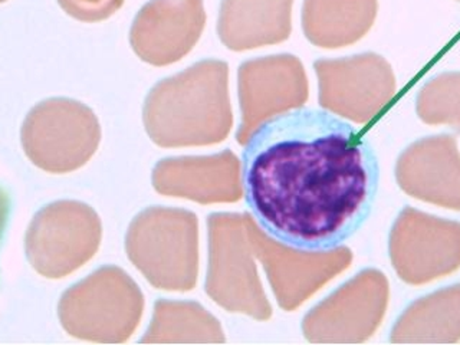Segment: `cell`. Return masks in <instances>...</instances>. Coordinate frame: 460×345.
I'll list each match as a JSON object with an SVG mask.
<instances>
[{
    "label": "cell",
    "mask_w": 460,
    "mask_h": 345,
    "mask_svg": "<svg viewBox=\"0 0 460 345\" xmlns=\"http://www.w3.org/2000/svg\"><path fill=\"white\" fill-rule=\"evenodd\" d=\"M243 199L266 236L291 251L341 248L373 212L380 164L373 144L330 110L273 112L243 141Z\"/></svg>",
    "instance_id": "cell-1"
},
{
    "label": "cell",
    "mask_w": 460,
    "mask_h": 345,
    "mask_svg": "<svg viewBox=\"0 0 460 345\" xmlns=\"http://www.w3.org/2000/svg\"><path fill=\"white\" fill-rule=\"evenodd\" d=\"M140 292L126 273L102 268L62 295L58 314L72 337L97 342L126 341L140 316Z\"/></svg>",
    "instance_id": "cell-2"
},
{
    "label": "cell",
    "mask_w": 460,
    "mask_h": 345,
    "mask_svg": "<svg viewBox=\"0 0 460 345\" xmlns=\"http://www.w3.org/2000/svg\"><path fill=\"white\" fill-rule=\"evenodd\" d=\"M100 136L90 108L68 98H50L33 107L21 134L29 160L54 174L83 167L97 150Z\"/></svg>",
    "instance_id": "cell-3"
},
{
    "label": "cell",
    "mask_w": 460,
    "mask_h": 345,
    "mask_svg": "<svg viewBox=\"0 0 460 345\" xmlns=\"http://www.w3.org/2000/svg\"><path fill=\"white\" fill-rule=\"evenodd\" d=\"M101 241V223L90 206L55 201L36 213L26 232V256L48 279H61L88 262Z\"/></svg>",
    "instance_id": "cell-4"
},
{
    "label": "cell",
    "mask_w": 460,
    "mask_h": 345,
    "mask_svg": "<svg viewBox=\"0 0 460 345\" xmlns=\"http://www.w3.org/2000/svg\"><path fill=\"white\" fill-rule=\"evenodd\" d=\"M390 258L407 284L446 277L460 268V223L406 208L390 234Z\"/></svg>",
    "instance_id": "cell-5"
},
{
    "label": "cell",
    "mask_w": 460,
    "mask_h": 345,
    "mask_svg": "<svg viewBox=\"0 0 460 345\" xmlns=\"http://www.w3.org/2000/svg\"><path fill=\"white\" fill-rule=\"evenodd\" d=\"M314 66L320 79L321 105L352 121L366 124L394 97V74L380 55L320 59Z\"/></svg>",
    "instance_id": "cell-6"
},
{
    "label": "cell",
    "mask_w": 460,
    "mask_h": 345,
    "mask_svg": "<svg viewBox=\"0 0 460 345\" xmlns=\"http://www.w3.org/2000/svg\"><path fill=\"white\" fill-rule=\"evenodd\" d=\"M203 0H151L131 28V47L151 65H169L190 52L205 28Z\"/></svg>",
    "instance_id": "cell-7"
},
{
    "label": "cell",
    "mask_w": 460,
    "mask_h": 345,
    "mask_svg": "<svg viewBox=\"0 0 460 345\" xmlns=\"http://www.w3.org/2000/svg\"><path fill=\"white\" fill-rule=\"evenodd\" d=\"M395 177L411 198L460 212V153L450 134L411 144L400 155Z\"/></svg>",
    "instance_id": "cell-8"
},
{
    "label": "cell",
    "mask_w": 460,
    "mask_h": 345,
    "mask_svg": "<svg viewBox=\"0 0 460 345\" xmlns=\"http://www.w3.org/2000/svg\"><path fill=\"white\" fill-rule=\"evenodd\" d=\"M239 93L246 114L301 107L308 97L305 71L292 55L244 62L239 68Z\"/></svg>",
    "instance_id": "cell-9"
},
{
    "label": "cell",
    "mask_w": 460,
    "mask_h": 345,
    "mask_svg": "<svg viewBox=\"0 0 460 345\" xmlns=\"http://www.w3.org/2000/svg\"><path fill=\"white\" fill-rule=\"evenodd\" d=\"M292 4L294 0H222L220 40L234 50L282 42L291 33Z\"/></svg>",
    "instance_id": "cell-10"
},
{
    "label": "cell",
    "mask_w": 460,
    "mask_h": 345,
    "mask_svg": "<svg viewBox=\"0 0 460 345\" xmlns=\"http://www.w3.org/2000/svg\"><path fill=\"white\" fill-rule=\"evenodd\" d=\"M377 7V0H305L304 32L316 47H347L370 31Z\"/></svg>",
    "instance_id": "cell-11"
},
{
    "label": "cell",
    "mask_w": 460,
    "mask_h": 345,
    "mask_svg": "<svg viewBox=\"0 0 460 345\" xmlns=\"http://www.w3.org/2000/svg\"><path fill=\"white\" fill-rule=\"evenodd\" d=\"M393 342H459L460 285L417 299L395 323Z\"/></svg>",
    "instance_id": "cell-12"
},
{
    "label": "cell",
    "mask_w": 460,
    "mask_h": 345,
    "mask_svg": "<svg viewBox=\"0 0 460 345\" xmlns=\"http://www.w3.org/2000/svg\"><path fill=\"white\" fill-rule=\"evenodd\" d=\"M416 110L426 124H446L460 133V72H446L429 81L417 95Z\"/></svg>",
    "instance_id": "cell-13"
},
{
    "label": "cell",
    "mask_w": 460,
    "mask_h": 345,
    "mask_svg": "<svg viewBox=\"0 0 460 345\" xmlns=\"http://www.w3.org/2000/svg\"><path fill=\"white\" fill-rule=\"evenodd\" d=\"M58 4L76 21L95 23L119 12L124 0H58Z\"/></svg>",
    "instance_id": "cell-14"
},
{
    "label": "cell",
    "mask_w": 460,
    "mask_h": 345,
    "mask_svg": "<svg viewBox=\"0 0 460 345\" xmlns=\"http://www.w3.org/2000/svg\"><path fill=\"white\" fill-rule=\"evenodd\" d=\"M4 2H7V0H0V4H4Z\"/></svg>",
    "instance_id": "cell-15"
},
{
    "label": "cell",
    "mask_w": 460,
    "mask_h": 345,
    "mask_svg": "<svg viewBox=\"0 0 460 345\" xmlns=\"http://www.w3.org/2000/svg\"><path fill=\"white\" fill-rule=\"evenodd\" d=\"M457 2H460V0H457Z\"/></svg>",
    "instance_id": "cell-16"
}]
</instances>
